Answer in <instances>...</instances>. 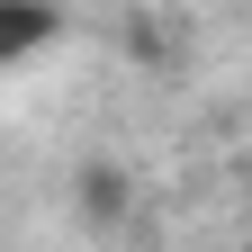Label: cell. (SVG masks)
Here are the masks:
<instances>
[{"mask_svg":"<svg viewBox=\"0 0 252 252\" xmlns=\"http://www.w3.org/2000/svg\"><path fill=\"white\" fill-rule=\"evenodd\" d=\"M54 36H63V9H54V0H0V72L36 63Z\"/></svg>","mask_w":252,"mask_h":252,"instance_id":"obj_1","label":"cell"}]
</instances>
